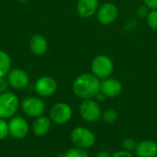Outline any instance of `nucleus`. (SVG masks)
Listing matches in <instances>:
<instances>
[{"mask_svg": "<svg viewBox=\"0 0 157 157\" xmlns=\"http://www.w3.org/2000/svg\"><path fill=\"white\" fill-rule=\"evenodd\" d=\"M100 79L92 73L81 74L73 82V93L82 100L95 98L100 92Z\"/></svg>", "mask_w": 157, "mask_h": 157, "instance_id": "1", "label": "nucleus"}, {"mask_svg": "<svg viewBox=\"0 0 157 157\" xmlns=\"http://www.w3.org/2000/svg\"><path fill=\"white\" fill-rule=\"evenodd\" d=\"M70 139L75 147L85 150L92 148L96 144V135L94 132L83 126L74 128L70 133Z\"/></svg>", "mask_w": 157, "mask_h": 157, "instance_id": "2", "label": "nucleus"}, {"mask_svg": "<svg viewBox=\"0 0 157 157\" xmlns=\"http://www.w3.org/2000/svg\"><path fill=\"white\" fill-rule=\"evenodd\" d=\"M91 73L98 79L103 80L110 77L114 71V63L112 59L105 54L97 55L91 62Z\"/></svg>", "mask_w": 157, "mask_h": 157, "instance_id": "3", "label": "nucleus"}, {"mask_svg": "<svg viewBox=\"0 0 157 157\" xmlns=\"http://www.w3.org/2000/svg\"><path fill=\"white\" fill-rule=\"evenodd\" d=\"M19 99L13 92L0 93V119H11L19 108Z\"/></svg>", "mask_w": 157, "mask_h": 157, "instance_id": "4", "label": "nucleus"}, {"mask_svg": "<svg viewBox=\"0 0 157 157\" xmlns=\"http://www.w3.org/2000/svg\"><path fill=\"white\" fill-rule=\"evenodd\" d=\"M79 113L85 121L95 123L101 119L102 109L99 106V103L94 98L84 99L79 106Z\"/></svg>", "mask_w": 157, "mask_h": 157, "instance_id": "5", "label": "nucleus"}, {"mask_svg": "<svg viewBox=\"0 0 157 157\" xmlns=\"http://www.w3.org/2000/svg\"><path fill=\"white\" fill-rule=\"evenodd\" d=\"M20 107L22 111L30 118L36 119L42 116L45 112V103L41 98L34 96L25 98L21 101Z\"/></svg>", "mask_w": 157, "mask_h": 157, "instance_id": "6", "label": "nucleus"}, {"mask_svg": "<svg viewBox=\"0 0 157 157\" xmlns=\"http://www.w3.org/2000/svg\"><path fill=\"white\" fill-rule=\"evenodd\" d=\"M73 117L72 107L65 102L54 104L50 110V119L58 125H63L70 121Z\"/></svg>", "mask_w": 157, "mask_h": 157, "instance_id": "7", "label": "nucleus"}, {"mask_svg": "<svg viewBox=\"0 0 157 157\" xmlns=\"http://www.w3.org/2000/svg\"><path fill=\"white\" fill-rule=\"evenodd\" d=\"M119 16L118 6L111 3L106 2L102 5H99V7L96 13L98 21L102 25H110L116 21Z\"/></svg>", "mask_w": 157, "mask_h": 157, "instance_id": "8", "label": "nucleus"}, {"mask_svg": "<svg viewBox=\"0 0 157 157\" xmlns=\"http://www.w3.org/2000/svg\"><path fill=\"white\" fill-rule=\"evenodd\" d=\"M34 88L36 93L40 98H49L55 94L58 88V84L53 77L49 75H43L36 80Z\"/></svg>", "mask_w": 157, "mask_h": 157, "instance_id": "9", "label": "nucleus"}, {"mask_svg": "<svg viewBox=\"0 0 157 157\" xmlns=\"http://www.w3.org/2000/svg\"><path fill=\"white\" fill-rule=\"evenodd\" d=\"M7 124L9 134L17 140L25 139L29 132V126L28 121L20 116L12 117Z\"/></svg>", "mask_w": 157, "mask_h": 157, "instance_id": "10", "label": "nucleus"}, {"mask_svg": "<svg viewBox=\"0 0 157 157\" xmlns=\"http://www.w3.org/2000/svg\"><path fill=\"white\" fill-rule=\"evenodd\" d=\"M6 79L9 86L16 90H21L28 86L29 83V76L26 71L20 68H15L10 70L6 75Z\"/></svg>", "mask_w": 157, "mask_h": 157, "instance_id": "11", "label": "nucleus"}, {"mask_svg": "<svg viewBox=\"0 0 157 157\" xmlns=\"http://www.w3.org/2000/svg\"><path fill=\"white\" fill-rule=\"evenodd\" d=\"M122 89V84L116 78L108 77L100 82V92L103 93L106 98H115L121 94Z\"/></svg>", "mask_w": 157, "mask_h": 157, "instance_id": "12", "label": "nucleus"}, {"mask_svg": "<svg viewBox=\"0 0 157 157\" xmlns=\"http://www.w3.org/2000/svg\"><path fill=\"white\" fill-rule=\"evenodd\" d=\"M98 7V0H77L76 3V12L83 18H89L96 15Z\"/></svg>", "mask_w": 157, "mask_h": 157, "instance_id": "13", "label": "nucleus"}, {"mask_svg": "<svg viewBox=\"0 0 157 157\" xmlns=\"http://www.w3.org/2000/svg\"><path fill=\"white\" fill-rule=\"evenodd\" d=\"M135 154L137 157H157V142L144 140L137 144Z\"/></svg>", "mask_w": 157, "mask_h": 157, "instance_id": "14", "label": "nucleus"}, {"mask_svg": "<svg viewBox=\"0 0 157 157\" xmlns=\"http://www.w3.org/2000/svg\"><path fill=\"white\" fill-rule=\"evenodd\" d=\"M29 48L35 55H44L48 51V41L42 34H34L29 40Z\"/></svg>", "mask_w": 157, "mask_h": 157, "instance_id": "15", "label": "nucleus"}, {"mask_svg": "<svg viewBox=\"0 0 157 157\" xmlns=\"http://www.w3.org/2000/svg\"><path fill=\"white\" fill-rule=\"evenodd\" d=\"M52 127V121L47 116H40L34 120L32 123V132L38 136L42 137L45 136L51 130Z\"/></svg>", "mask_w": 157, "mask_h": 157, "instance_id": "16", "label": "nucleus"}, {"mask_svg": "<svg viewBox=\"0 0 157 157\" xmlns=\"http://www.w3.org/2000/svg\"><path fill=\"white\" fill-rule=\"evenodd\" d=\"M11 63L10 55L6 52L0 50V77H6L7 75L11 70Z\"/></svg>", "mask_w": 157, "mask_h": 157, "instance_id": "17", "label": "nucleus"}, {"mask_svg": "<svg viewBox=\"0 0 157 157\" xmlns=\"http://www.w3.org/2000/svg\"><path fill=\"white\" fill-rule=\"evenodd\" d=\"M119 114L114 109H108L105 111H102L101 119L107 124H113L118 121Z\"/></svg>", "mask_w": 157, "mask_h": 157, "instance_id": "18", "label": "nucleus"}, {"mask_svg": "<svg viewBox=\"0 0 157 157\" xmlns=\"http://www.w3.org/2000/svg\"><path fill=\"white\" fill-rule=\"evenodd\" d=\"M63 157H89V154L87 150L75 146L73 148L68 149L64 153Z\"/></svg>", "mask_w": 157, "mask_h": 157, "instance_id": "19", "label": "nucleus"}, {"mask_svg": "<svg viewBox=\"0 0 157 157\" xmlns=\"http://www.w3.org/2000/svg\"><path fill=\"white\" fill-rule=\"evenodd\" d=\"M137 142L133 139V138H131V137H127L125 139H123L122 143H121V146H122V149L125 150V151H128V152H134L135 149H136V146H137Z\"/></svg>", "mask_w": 157, "mask_h": 157, "instance_id": "20", "label": "nucleus"}, {"mask_svg": "<svg viewBox=\"0 0 157 157\" xmlns=\"http://www.w3.org/2000/svg\"><path fill=\"white\" fill-rule=\"evenodd\" d=\"M146 22L150 29L157 31V9L150 10L146 17Z\"/></svg>", "mask_w": 157, "mask_h": 157, "instance_id": "21", "label": "nucleus"}, {"mask_svg": "<svg viewBox=\"0 0 157 157\" xmlns=\"http://www.w3.org/2000/svg\"><path fill=\"white\" fill-rule=\"evenodd\" d=\"M9 134L8 124L4 119H0V141L5 140Z\"/></svg>", "mask_w": 157, "mask_h": 157, "instance_id": "22", "label": "nucleus"}, {"mask_svg": "<svg viewBox=\"0 0 157 157\" xmlns=\"http://www.w3.org/2000/svg\"><path fill=\"white\" fill-rule=\"evenodd\" d=\"M149 12H150V9L147 6H145L144 5L139 6V8L137 9V15L141 18H143V17H145L146 18L147 16H148V14H149Z\"/></svg>", "mask_w": 157, "mask_h": 157, "instance_id": "23", "label": "nucleus"}, {"mask_svg": "<svg viewBox=\"0 0 157 157\" xmlns=\"http://www.w3.org/2000/svg\"><path fill=\"white\" fill-rule=\"evenodd\" d=\"M111 157H133L132 153L122 150V151H117L111 155Z\"/></svg>", "mask_w": 157, "mask_h": 157, "instance_id": "24", "label": "nucleus"}, {"mask_svg": "<svg viewBox=\"0 0 157 157\" xmlns=\"http://www.w3.org/2000/svg\"><path fill=\"white\" fill-rule=\"evenodd\" d=\"M144 3L150 10L157 9V0H144Z\"/></svg>", "mask_w": 157, "mask_h": 157, "instance_id": "25", "label": "nucleus"}, {"mask_svg": "<svg viewBox=\"0 0 157 157\" xmlns=\"http://www.w3.org/2000/svg\"><path fill=\"white\" fill-rule=\"evenodd\" d=\"M8 86L9 85L7 79H6V77H0V93L6 92Z\"/></svg>", "mask_w": 157, "mask_h": 157, "instance_id": "26", "label": "nucleus"}, {"mask_svg": "<svg viewBox=\"0 0 157 157\" xmlns=\"http://www.w3.org/2000/svg\"><path fill=\"white\" fill-rule=\"evenodd\" d=\"M106 98H106V96H105L103 93L99 92V93L95 97V98H94V99H95V100H97L98 103H100V102H103Z\"/></svg>", "mask_w": 157, "mask_h": 157, "instance_id": "27", "label": "nucleus"}, {"mask_svg": "<svg viewBox=\"0 0 157 157\" xmlns=\"http://www.w3.org/2000/svg\"><path fill=\"white\" fill-rule=\"evenodd\" d=\"M96 157H111V155L106 150H101L97 154Z\"/></svg>", "mask_w": 157, "mask_h": 157, "instance_id": "28", "label": "nucleus"}, {"mask_svg": "<svg viewBox=\"0 0 157 157\" xmlns=\"http://www.w3.org/2000/svg\"><path fill=\"white\" fill-rule=\"evenodd\" d=\"M18 2H21V3H24V2H27L28 0H17Z\"/></svg>", "mask_w": 157, "mask_h": 157, "instance_id": "29", "label": "nucleus"}]
</instances>
